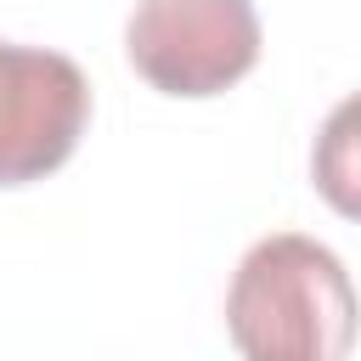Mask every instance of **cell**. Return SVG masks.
<instances>
[{
  "mask_svg": "<svg viewBox=\"0 0 361 361\" xmlns=\"http://www.w3.org/2000/svg\"><path fill=\"white\" fill-rule=\"evenodd\" d=\"M254 0H135L124 23L130 68L164 96H220L259 62Z\"/></svg>",
  "mask_w": 361,
  "mask_h": 361,
  "instance_id": "2",
  "label": "cell"
},
{
  "mask_svg": "<svg viewBox=\"0 0 361 361\" xmlns=\"http://www.w3.org/2000/svg\"><path fill=\"white\" fill-rule=\"evenodd\" d=\"M226 333L243 361H350L361 299L327 243L271 231L231 271Z\"/></svg>",
  "mask_w": 361,
  "mask_h": 361,
  "instance_id": "1",
  "label": "cell"
},
{
  "mask_svg": "<svg viewBox=\"0 0 361 361\" xmlns=\"http://www.w3.org/2000/svg\"><path fill=\"white\" fill-rule=\"evenodd\" d=\"M310 180L333 214L361 220V90H350L322 118V135L310 147Z\"/></svg>",
  "mask_w": 361,
  "mask_h": 361,
  "instance_id": "4",
  "label": "cell"
},
{
  "mask_svg": "<svg viewBox=\"0 0 361 361\" xmlns=\"http://www.w3.org/2000/svg\"><path fill=\"white\" fill-rule=\"evenodd\" d=\"M90 85L73 56L0 39V186L62 169L85 135Z\"/></svg>",
  "mask_w": 361,
  "mask_h": 361,
  "instance_id": "3",
  "label": "cell"
}]
</instances>
